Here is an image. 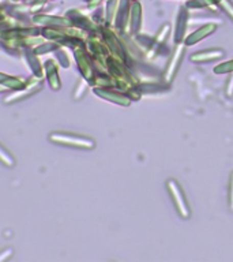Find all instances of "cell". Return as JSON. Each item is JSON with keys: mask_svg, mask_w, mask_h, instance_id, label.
Segmentation results:
<instances>
[{"mask_svg": "<svg viewBox=\"0 0 233 262\" xmlns=\"http://www.w3.org/2000/svg\"><path fill=\"white\" fill-rule=\"evenodd\" d=\"M214 73L216 74H226L233 73V60L225 61L222 64H218L214 67Z\"/></svg>", "mask_w": 233, "mask_h": 262, "instance_id": "obj_8", "label": "cell"}, {"mask_svg": "<svg viewBox=\"0 0 233 262\" xmlns=\"http://www.w3.org/2000/svg\"><path fill=\"white\" fill-rule=\"evenodd\" d=\"M217 25L216 24H207L199 28L198 30H195L194 33H191L190 36L185 38V45H194L196 42H199L200 40H203L204 37L210 36L212 33L216 32Z\"/></svg>", "mask_w": 233, "mask_h": 262, "instance_id": "obj_3", "label": "cell"}, {"mask_svg": "<svg viewBox=\"0 0 233 262\" xmlns=\"http://www.w3.org/2000/svg\"><path fill=\"white\" fill-rule=\"evenodd\" d=\"M167 186L169 192H171L172 200L175 202L176 209H177V212L180 213V216L183 217V219H188V217H190V208H188L187 201H185V196H184L179 183H177L176 180L171 179L167 182Z\"/></svg>", "mask_w": 233, "mask_h": 262, "instance_id": "obj_1", "label": "cell"}, {"mask_svg": "<svg viewBox=\"0 0 233 262\" xmlns=\"http://www.w3.org/2000/svg\"><path fill=\"white\" fill-rule=\"evenodd\" d=\"M188 20V12L185 11V8H180L179 16H177V32H176V41H180L183 38L185 28H187Z\"/></svg>", "mask_w": 233, "mask_h": 262, "instance_id": "obj_5", "label": "cell"}, {"mask_svg": "<svg viewBox=\"0 0 233 262\" xmlns=\"http://www.w3.org/2000/svg\"><path fill=\"white\" fill-rule=\"evenodd\" d=\"M217 4L222 8V11H225L228 14V16L233 20V4L229 2V0H216Z\"/></svg>", "mask_w": 233, "mask_h": 262, "instance_id": "obj_9", "label": "cell"}, {"mask_svg": "<svg viewBox=\"0 0 233 262\" xmlns=\"http://www.w3.org/2000/svg\"><path fill=\"white\" fill-rule=\"evenodd\" d=\"M230 78H229L228 83H226V94H228V97H232L233 96V73H230Z\"/></svg>", "mask_w": 233, "mask_h": 262, "instance_id": "obj_12", "label": "cell"}, {"mask_svg": "<svg viewBox=\"0 0 233 262\" xmlns=\"http://www.w3.org/2000/svg\"><path fill=\"white\" fill-rule=\"evenodd\" d=\"M229 208L233 212V172L230 173V183H229Z\"/></svg>", "mask_w": 233, "mask_h": 262, "instance_id": "obj_10", "label": "cell"}, {"mask_svg": "<svg viewBox=\"0 0 233 262\" xmlns=\"http://www.w3.org/2000/svg\"><path fill=\"white\" fill-rule=\"evenodd\" d=\"M216 7L217 2L216 0H191L187 2L188 8H204V7Z\"/></svg>", "mask_w": 233, "mask_h": 262, "instance_id": "obj_7", "label": "cell"}, {"mask_svg": "<svg viewBox=\"0 0 233 262\" xmlns=\"http://www.w3.org/2000/svg\"><path fill=\"white\" fill-rule=\"evenodd\" d=\"M168 33H169V25H164L162 29H161V32H159L158 37H157V40L162 41L164 38L168 36Z\"/></svg>", "mask_w": 233, "mask_h": 262, "instance_id": "obj_11", "label": "cell"}, {"mask_svg": "<svg viewBox=\"0 0 233 262\" xmlns=\"http://www.w3.org/2000/svg\"><path fill=\"white\" fill-rule=\"evenodd\" d=\"M183 53H184V45L183 44H177L176 47L175 52L172 55L171 60L168 63V67H167V71H165V81L167 82H171L175 77L176 71L179 69V64L180 61H181V57H183Z\"/></svg>", "mask_w": 233, "mask_h": 262, "instance_id": "obj_2", "label": "cell"}, {"mask_svg": "<svg viewBox=\"0 0 233 262\" xmlns=\"http://www.w3.org/2000/svg\"><path fill=\"white\" fill-rule=\"evenodd\" d=\"M141 16H142V8H141V4L138 2H135L131 7V18H130V24L132 25V28L136 30L141 24Z\"/></svg>", "mask_w": 233, "mask_h": 262, "instance_id": "obj_6", "label": "cell"}, {"mask_svg": "<svg viewBox=\"0 0 233 262\" xmlns=\"http://www.w3.org/2000/svg\"><path fill=\"white\" fill-rule=\"evenodd\" d=\"M221 56H224V51L221 49H207V51H202V52H196L191 56V60L195 63H200V61H210L220 59Z\"/></svg>", "mask_w": 233, "mask_h": 262, "instance_id": "obj_4", "label": "cell"}]
</instances>
